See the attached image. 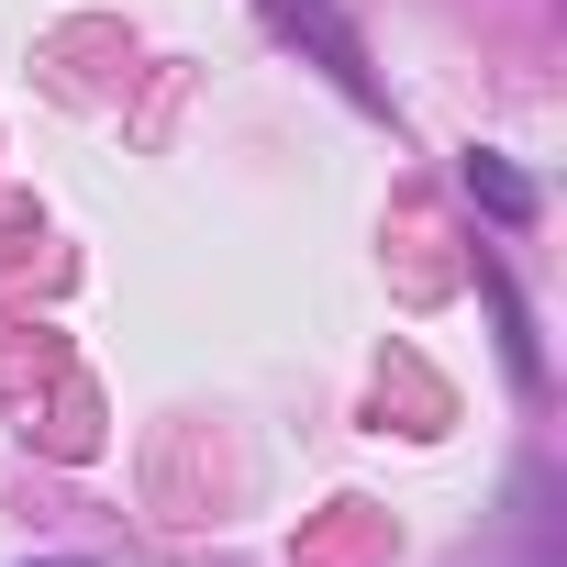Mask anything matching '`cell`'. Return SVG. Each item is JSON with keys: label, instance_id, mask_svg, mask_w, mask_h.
I'll return each mask as SVG.
<instances>
[{"label": "cell", "instance_id": "1", "mask_svg": "<svg viewBox=\"0 0 567 567\" xmlns=\"http://www.w3.org/2000/svg\"><path fill=\"white\" fill-rule=\"evenodd\" d=\"M267 12L290 23V34H312V56H323V68H334V79H346L357 101H379V79H368V45H357V34H346L334 12H323V0H267Z\"/></svg>", "mask_w": 567, "mask_h": 567}, {"label": "cell", "instance_id": "2", "mask_svg": "<svg viewBox=\"0 0 567 567\" xmlns=\"http://www.w3.org/2000/svg\"><path fill=\"white\" fill-rule=\"evenodd\" d=\"M467 200H478L489 223H534V178H523V167H501L489 145L467 156Z\"/></svg>", "mask_w": 567, "mask_h": 567}, {"label": "cell", "instance_id": "3", "mask_svg": "<svg viewBox=\"0 0 567 567\" xmlns=\"http://www.w3.org/2000/svg\"><path fill=\"white\" fill-rule=\"evenodd\" d=\"M489 312H501V357H512V379L534 390V379H545V357H534V323H523V301H512V278H501V267H489Z\"/></svg>", "mask_w": 567, "mask_h": 567}, {"label": "cell", "instance_id": "4", "mask_svg": "<svg viewBox=\"0 0 567 567\" xmlns=\"http://www.w3.org/2000/svg\"><path fill=\"white\" fill-rule=\"evenodd\" d=\"M56 567H68V556H56Z\"/></svg>", "mask_w": 567, "mask_h": 567}]
</instances>
